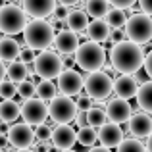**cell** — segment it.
<instances>
[{
    "label": "cell",
    "instance_id": "cell-49",
    "mask_svg": "<svg viewBox=\"0 0 152 152\" xmlns=\"http://www.w3.org/2000/svg\"><path fill=\"white\" fill-rule=\"evenodd\" d=\"M60 152H75V150H60Z\"/></svg>",
    "mask_w": 152,
    "mask_h": 152
},
{
    "label": "cell",
    "instance_id": "cell-44",
    "mask_svg": "<svg viewBox=\"0 0 152 152\" xmlns=\"http://www.w3.org/2000/svg\"><path fill=\"white\" fill-rule=\"evenodd\" d=\"M4 77H6V66H4V62L0 60V83L4 81Z\"/></svg>",
    "mask_w": 152,
    "mask_h": 152
},
{
    "label": "cell",
    "instance_id": "cell-22",
    "mask_svg": "<svg viewBox=\"0 0 152 152\" xmlns=\"http://www.w3.org/2000/svg\"><path fill=\"white\" fill-rule=\"evenodd\" d=\"M137 104L145 114H152V79L139 85L137 91Z\"/></svg>",
    "mask_w": 152,
    "mask_h": 152
},
{
    "label": "cell",
    "instance_id": "cell-47",
    "mask_svg": "<svg viewBox=\"0 0 152 152\" xmlns=\"http://www.w3.org/2000/svg\"><path fill=\"white\" fill-rule=\"evenodd\" d=\"M15 152H35V150H29V148H23V150H15Z\"/></svg>",
    "mask_w": 152,
    "mask_h": 152
},
{
    "label": "cell",
    "instance_id": "cell-46",
    "mask_svg": "<svg viewBox=\"0 0 152 152\" xmlns=\"http://www.w3.org/2000/svg\"><path fill=\"white\" fill-rule=\"evenodd\" d=\"M146 152H152V133L148 135V137H146Z\"/></svg>",
    "mask_w": 152,
    "mask_h": 152
},
{
    "label": "cell",
    "instance_id": "cell-25",
    "mask_svg": "<svg viewBox=\"0 0 152 152\" xmlns=\"http://www.w3.org/2000/svg\"><path fill=\"white\" fill-rule=\"evenodd\" d=\"M35 94L39 96V100L50 102L52 98L58 94V87L52 81H48V79H42V81H39L37 85H35Z\"/></svg>",
    "mask_w": 152,
    "mask_h": 152
},
{
    "label": "cell",
    "instance_id": "cell-32",
    "mask_svg": "<svg viewBox=\"0 0 152 152\" xmlns=\"http://www.w3.org/2000/svg\"><path fill=\"white\" fill-rule=\"evenodd\" d=\"M15 94H18V85H14L12 81H2L0 83V98L12 100Z\"/></svg>",
    "mask_w": 152,
    "mask_h": 152
},
{
    "label": "cell",
    "instance_id": "cell-1",
    "mask_svg": "<svg viewBox=\"0 0 152 152\" xmlns=\"http://www.w3.org/2000/svg\"><path fill=\"white\" fill-rule=\"evenodd\" d=\"M110 64L118 73L135 75L145 64V50L141 45H135L131 41H121L112 46Z\"/></svg>",
    "mask_w": 152,
    "mask_h": 152
},
{
    "label": "cell",
    "instance_id": "cell-10",
    "mask_svg": "<svg viewBox=\"0 0 152 152\" xmlns=\"http://www.w3.org/2000/svg\"><path fill=\"white\" fill-rule=\"evenodd\" d=\"M83 83H85L83 75L79 71H75L73 67H69V69H64L58 75V85L56 87L64 96H77L83 89Z\"/></svg>",
    "mask_w": 152,
    "mask_h": 152
},
{
    "label": "cell",
    "instance_id": "cell-9",
    "mask_svg": "<svg viewBox=\"0 0 152 152\" xmlns=\"http://www.w3.org/2000/svg\"><path fill=\"white\" fill-rule=\"evenodd\" d=\"M8 137V142H10V146H14V148L18 150H23V148H31L35 142V133L33 129H31L29 123H12L10 129H8L6 133Z\"/></svg>",
    "mask_w": 152,
    "mask_h": 152
},
{
    "label": "cell",
    "instance_id": "cell-43",
    "mask_svg": "<svg viewBox=\"0 0 152 152\" xmlns=\"http://www.w3.org/2000/svg\"><path fill=\"white\" fill-rule=\"evenodd\" d=\"M58 4H62V6H75V4H79V0H56Z\"/></svg>",
    "mask_w": 152,
    "mask_h": 152
},
{
    "label": "cell",
    "instance_id": "cell-20",
    "mask_svg": "<svg viewBox=\"0 0 152 152\" xmlns=\"http://www.w3.org/2000/svg\"><path fill=\"white\" fill-rule=\"evenodd\" d=\"M66 25H67L69 31L81 35L83 31H87V27H89V15L83 10H69V14H67V18H66Z\"/></svg>",
    "mask_w": 152,
    "mask_h": 152
},
{
    "label": "cell",
    "instance_id": "cell-17",
    "mask_svg": "<svg viewBox=\"0 0 152 152\" xmlns=\"http://www.w3.org/2000/svg\"><path fill=\"white\" fill-rule=\"evenodd\" d=\"M129 133L133 135L135 139H145L152 133V118L150 114H145V112H139V114H133L129 118Z\"/></svg>",
    "mask_w": 152,
    "mask_h": 152
},
{
    "label": "cell",
    "instance_id": "cell-13",
    "mask_svg": "<svg viewBox=\"0 0 152 152\" xmlns=\"http://www.w3.org/2000/svg\"><path fill=\"white\" fill-rule=\"evenodd\" d=\"M98 141H100V146L115 148L123 141V129L119 127V123L106 121L102 127H98Z\"/></svg>",
    "mask_w": 152,
    "mask_h": 152
},
{
    "label": "cell",
    "instance_id": "cell-39",
    "mask_svg": "<svg viewBox=\"0 0 152 152\" xmlns=\"http://www.w3.org/2000/svg\"><path fill=\"white\" fill-rule=\"evenodd\" d=\"M142 67H145L146 75L152 79V50L148 52V54H145V64H142Z\"/></svg>",
    "mask_w": 152,
    "mask_h": 152
},
{
    "label": "cell",
    "instance_id": "cell-36",
    "mask_svg": "<svg viewBox=\"0 0 152 152\" xmlns=\"http://www.w3.org/2000/svg\"><path fill=\"white\" fill-rule=\"evenodd\" d=\"M110 2L112 8H119V10H127V8H131L137 0H108Z\"/></svg>",
    "mask_w": 152,
    "mask_h": 152
},
{
    "label": "cell",
    "instance_id": "cell-2",
    "mask_svg": "<svg viewBox=\"0 0 152 152\" xmlns=\"http://www.w3.org/2000/svg\"><path fill=\"white\" fill-rule=\"evenodd\" d=\"M56 31L45 19H33V21H27L25 29H23V41L29 48L33 50H46L48 46L54 42Z\"/></svg>",
    "mask_w": 152,
    "mask_h": 152
},
{
    "label": "cell",
    "instance_id": "cell-14",
    "mask_svg": "<svg viewBox=\"0 0 152 152\" xmlns=\"http://www.w3.org/2000/svg\"><path fill=\"white\" fill-rule=\"evenodd\" d=\"M106 115L110 121L114 123H125L129 121V118L133 115V112H131V104L127 100H123V98H112L110 102L106 104Z\"/></svg>",
    "mask_w": 152,
    "mask_h": 152
},
{
    "label": "cell",
    "instance_id": "cell-34",
    "mask_svg": "<svg viewBox=\"0 0 152 152\" xmlns=\"http://www.w3.org/2000/svg\"><path fill=\"white\" fill-rule=\"evenodd\" d=\"M75 106H77V112H89L93 108V100L87 94H79L77 100H75Z\"/></svg>",
    "mask_w": 152,
    "mask_h": 152
},
{
    "label": "cell",
    "instance_id": "cell-40",
    "mask_svg": "<svg viewBox=\"0 0 152 152\" xmlns=\"http://www.w3.org/2000/svg\"><path fill=\"white\" fill-rule=\"evenodd\" d=\"M73 121L77 123L79 127L89 125V123H87V112H77V115H75V119H73Z\"/></svg>",
    "mask_w": 152,
    "mask_h": 152
},
{
    "label": "cell",
    "instance_id": "cell-11",
    "mask_svg": "<svg viewBox=\"0 0 152 152\" xmlns=\"http://www.w3.org/2000/svg\"><path fill=\"white\" fill-rule=\"evenodd\" d=\"M19 115L29 125H41V123H45L46 115H48V106L42 100H39V98H31V100L23 102Z\"/></svg>",
    "mask_w": 152,
    "mask_h": 152
},
{
    "label": "cell",
    "instance_id": "cell-30",
    "mask_svg": "<svg viewBox=\"0 0 152 152\" xmlns=\"http://www.w3.org/2000/svg\"><path fill=\"white\" fill-rule=\"evenodd\" d=\"M115 148L118 152H146V146L139 139H123Z\"/></svg>",
    "mask_w": 152,
    "mask_h": 152
},
{
    "label": "cell",
    "instance_id": "cell-50",
    "mask_svg": "<svg viewBox=\"0 0 152 152\" xmlns=\"http://www.w3.org/2000/svg\"><path fill=\"white\" fill-rule=\"evenodd\" d=\"M0 39H2V35H0Z\"/></svg>",
    "mask_w": 152,
    "mask_h": 152
},
{
    "label": "cell",
    "instance_id": "cell-12",
    "mask_svg": "<svg viewBox=\"0 0 152 152\" xmlns=\"http://www.w3.org/2000/svg\"><path fill=\"white\" fill-rule=\"evenodd\" d=\"M50 142H52V146L58 148V150H71V146L77 142V131H75L69 123L56 125L54 129H52Z\"/></svg>",
    "mask_w": 152,
    "mask_h": 152
},
{
    "label": "cell",
    "instance_id": "cell-3",
    "mask_svg": "<svg viewBox=\"0 0 152 152\" xmlns=\"http://www.w3.org/2000/svg\"><path fill=\"white\" fill-rule=\"evenodd\" d=\"M75 64L81 67L83 71H100L106 64V50L102 48V45L98 42H93V41H87V42H81L79 48L75 50Z\"/></svg>",
    "mask_w": 152,
    "mask_h": 152
},
{
    "label": "cell",
    "instance_id": "cell-4",
    "mask_svg": "<svg viewBox=\"0 0 152 152\" xmlns=\"http://www.w3.org/2000/svg\"><path fill=\"white\" fill-rule=\"evenodd\" d=\"M125 39L135 45H146L152 41V15H146L142 12L133 14L127 18V23L123 27Z\"/></svg>",
    "mask_w": 152,
    "mask_h": 152
},
{
    "label": "cell",
    "instance_id": "cell-28",
    "mask_svg": "<svg viewBox=\"0 0 152 152\" xmlns=\"http://www.w3.org/2000/svg\"><path fill=\"white\" fill-rule=\"evenodd\" d=\"M98 141V131L91 125H85V127H79L77 131V142L81 146H93L94 142Z\"/></svg>",
    "mask_w": 152,
    "mask_h": 152
},
{
    "label": "cell",
    "instance_id": "cell-21",
    "mask_svg": "<svg viewBox=\"0 0 152 152\" xmlns=\"http://www.w3.org/2000/svg\"><path fill=\"white\" fill-rule=\"evenodd\" d=\"M19 46L18 41H14L12 37L0 39V60L2 62H15V58H19Z\"/></svg>",
    "mask_w": 152,
    "mask_h": 152
},
{
    "label": "cell",
    "instance_id": "cell-33",
    "mask_svg": "<svg viewBox=\"0 0 152 152\" xmlns=\"http://www.w3.org/2000/svg\"><path fill=\"white\" fill-rule=\"evenodd\" d=\"M33 133H35V139H39V141H48L52 129L48 127V123H41V125H35Z\"/></svg>",
    "mask_w": 152,
    "mask_h": 152
},
{
    "label": "cell",
    "instance_id": "cell-37",
    "mask_svg": "<svg viewBox=\"0 0 152 152\" xmlns=\"http://www.w3.org/2000/svg\"><path fill=\"white\" fill-rule=\"evenodd\" d=\"M108 41H110L112 45H118V42L127 41V39H125V33H123L121 29H114V31L110 33V39H108Z\"/></svg>",
    "mask_w": 152,
    "mask_h": 152
},
{
    "label": "cell",
    "instance_id": "cell-6",
    "mask_svg": "<svg viewBox=\"0 0 152 152\" xmlns=\"http://www.w3.org/2000/svg\"><path fill=\"white\" fill-rule=\"evenodd\" d=\"M27 25V14L23 8L15 4H6L0 8V33L6 35H18L23 33Z\"/></svg>",
    "mask_w": 152,
    "mask_h": 152
},
{
    "label": "cell",
    "instance_id": "cell-8",
    "mask_svg": "<svg viewBox=\"0 0 152 152\" xmlns=\"http://www.w3.org/2000/svg\"><path fill=\"white\" fill-rule=\"evenodd\" d=\"M48 115H50L52 121H56L58 125L73 121L75 115H77V106H75V100H71V96L56 94V96L48 102Z\"/></svg>",
    "mask_w": 152,
    "mask_h": 152
},
{
    "label": "cell",
    "instance_id": "cell-24",
    "mask_svg": "<svg viewBox=\"0 0 152 152\" xmlns=\"http://www.w3.org/2000/svg\"><path fill=\"white\" fill-rule=\"evenodd\" d=\"M110 2L108 0H87L85 2V12L87 15H91V18L94 19H104L106 18V14L110 12Z\"/></svg>",
    "mask_w": 152,
    "mask_h": 152
},
{
    "label": "cell",
    "instance_id": "cell-31",
    "mask_svg": "<svg viewBox=\"0 0 152 152\" xmlns=\"http://www.w3.org/2000/svg\"><path fill=\"white\" fill-rule=\"evenodd\" d=\"M18 94L23 98V100H31V98L35 96V83L29 81V79L21 81V83L18 85Z\"/></svg>",
    "mask_w": 152,
    "mask_h": 152
},
{
    "label": "cell",
    "instance_id": "cell-42",
    "mask_svg": "<svg viewBox=\"0 0 152 152\" xmlns=\"http://www.w3.org/2000/svg\"><path fill=\"white\" fill-rule=\"evenodd\" d=\"M8 145H10V142H8V137L4 133H0V150H8L10 148Z\"/></svg>",
    "mask_w": 152,
    "mask_h": 152
},
{
    "label": "cell",
    "instance_id": "cell-15",
    "mask_svg": "<svg viewBox=\"0 0 152 152\" xmlns=\"http://www.w3.org/2000/svg\"><path fill=\"white\" fill-rule=\"evenodd\" d=\"M52 45L56 46V50L62 56H66V54H75V50L79 48L81 42H79L77 33H73V31H69V29H60L58 33H56Z\"/></svg>",
    "mask_w": 152,
    "mask_h": 152
},
{
    "label": "cell",
    "instance_id": "cell-45",
    "mask_svg": "<svg viewBox=\"0 0 152 152\" xmlns=\"http://www.w3.org/2000/svg\"><path fill=\"white\" fill-rule=\"evenodd\" d=\"M89 152H112L110 148H106V146H93Z\"/></svg>",
    "mask_w": 152,
    "mask_h": 152
},
{
    "label": "cell",
    "instance_id": "cell-27",
    "mask_svg": "<svg viewBox=\"0 0 152 152\" xmlns=\"http://www.w3.org/2000/svg\"><path fill=\"white\" fill-rule=\"evenodd\" d=\"M104 21L110 25V29H123L127 23V14H125V10H119V8H110Z\"/></svg>",
    "mask_w": 152,
    "mask_h": 152
},
{
    "label": "cell",
    "instance_id": "cell-35",
    "mask_svg": "<svg viewBox=\"0 0 152 152\" xmlns=\"http://www.w3.org/2000/svg\"><path fill=\"white\" fill-rule=\"evenodd\" d=\"M19 62H23V64H31V62H35V50L33 48H29V46H25V48H21L19 50Z\"/></svg>",
    "mask_w": 152,
    "mask_h": 152
},
{
    "label": "cell",
    "instance_id": "cell-38",
    "mask_svg": "<svg viewBox=\"0 0 152 152\" xmlns=\"http://www.w3.org/2000/svg\"><path fill=\"white\" fill-rule=\"evenodd\" d=\"M137 2H139V8H141L142 14L152 15V0H137Z\"/></svg>",
    "mask_w": 152,
    "mask_h": 152
},
{
    "label": "cell",
    "instance_id": "cell-5",
    "mask_svg": "<svg viewBox=\"0 0 152 152\" xmlns=\"http://www.w3.org/2000/svg\"><path fill=\"white\" fill-rule=\"evenodd\" d=\"M83 89H85L87 96L91 100H104L114 93V79L106 73V71H93L85 77L83 83Z\"/></svg>",
    "mask_w": 152,
    "mask_h": 152
},
{
    "label": "cell",
    "instance_id": "cell-23",
    "mask_svg": "<svg viewBox=\"0 0 152 152\" xmlns=\"http://www.w3.org/2000/svg\"><path fill=\"white\" fill-rule=\"evenodd\" d=\"M21 114V106L14 100H2L0 102V121L2 123H14Z\"/></svg>",
    "mask_w": 152,
    "mask_h": 152
},
{
    "label": "cell",
    "instance_id": "cell-48",
    "mask_svg": "<svg viewBox=\"0 0 152 152\" xmlns=\"http://www.w3.org/2000/svg\"><path fill=\"white\" fill-rule=\"evenodd\" d=\"M6 2H8V4H15V2H18V0H6Z\"/></svg>",
    "mask_w": 152,
    "mask_h": 152
},
{
    "label": "cell",
    "instance_id": "cell-26",
    "mask_svg": "<svg viewBox=\"0 0 152 152\" xmlns=\"http://www.w3.org/2000/svg\"><path fill=\"white\" fill-rule=\"evenodd\" d=\"M6 75H8V81H12L14 85H19L21 81L27 79V67L23 62H10V66L6 67Z\"/></svg>",
    "mask_w": 152,
    "mask_h": 152
},
{
    "label": "cell",
    "instance_id": "cell-7",
    "mask_svg": "<svg viewBox=\"0 0 152 152\" xmlns=\"http://www.w3.org/2000/svg\"><path fill=\"white\" fill-rule=\"evenodd\" d=\"M35 73L42 79H54L64 71V62L58 52L42 50L39 56H35Z\"/></svg>",
    "mask_w": 152,
    "mask_h": 152
},
{
    "label": "cell",
    "instance_id": "cell-41",
    "mask_svg": "<svg viewBox=\"0 0 152 152\" xmlns=\"http://www.w3.org/2000/svg\"><path fill=\"white\" fill-rule=\"evenodd\" d=\"M62 62H64V66H66L67 69H69V67L75 64V58H71V54H66V56L62 58Z\"/></svg>",
    "mask_w": 152,
    "mask_h": 152
},
{
    "label": "cell",
    "instance_id": "cell-16",
    "mask_svg": "<svg viewBox=\"0 0 152 152\" xmlns=\"http://www.w3.org/2000/svg\"><path fill=\"white\" fill-rule=\"evenodd\" d=\"M23 12L33 19H45L52 15L56 8V0H21Z\"/></svg>",
    "mask_w": 152,
    "mask_h": 152
},
{
    "label": "cell",
    "instance_id": "cell-19",
    "mask_svg": "<svg viewBox=\"0 0 152 152\" xmlns=\"http://www.w3.org/2000/svg\"><path fill=\"white\" fill-rule=\"evenodd\" d=\"M85 33H87V37H89V41L102 45V42H106L108 39H110L112 29L104 19H93V21H89V27H87Z\"/></svg>",
    "mask_w": 152,
    "mask_h": 152
},
{
    "label": "cell",
    "instance_id": "cell-51",
    "mask_svg": "<svg viewBox=\"0 0 152 152\" xmlns=\"http://www.w3.org/2000/svg\"><path fill=\"white\" fill-rule=\"evenodd\" d=\"M0 152H4V150H0Z\"/></svg>",
    "mask_w": 152,
    "mask_h": 152
},
{
    "label": "cell",
    "instance_id": "cell-18",
    "mask_svg": "<svg viewBox=\"0 0 152 152\" xmlns=\"http://www.w3.org/2000/svg\"><path fill=\"white\" fill-rule=\"evenodd\" d=\"M139 91V83L135 75H119L114 81V93L118 98H123V100H129V98L137 96Z\"/></svg>",
    "mask_w": 152,
    "mask_h": 152
},
{
    "label": "cell",
    "instance_id": "cell-29",
    "mask_svg": "<svg viewBox=\"0 0 152 152\" xmlns=\"http://www.w3.org/2000/svg\"><path fill=\"white\" fill-rule=\"evenodd\" d=\"M106 121H108V115H106V110H102V108H94L93 106L89 112H87V123H89L91 127H94V129L102 127Z\"/></svg>",
    "mask_w": 152,
    "mask_h": 152
}]
</instances>
